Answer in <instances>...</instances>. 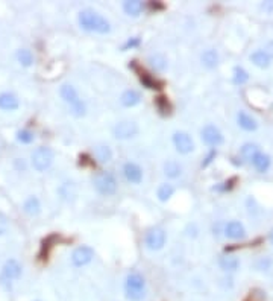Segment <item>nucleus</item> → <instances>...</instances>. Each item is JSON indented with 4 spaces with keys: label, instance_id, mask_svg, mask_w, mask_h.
I'll use <instances>...</instances> for the list:
<instances>
[{
    "label": "nucleus",
    "instance_id": "obj_1",
    "mask_svg": "<svg viewBox=\"0 0 273 301\" xmlns=\"http://www.w3.org/2000/svg\"><path fill=\"white\" fill-rule=\"evenodd\" d=\"M79 24L82 29L90 30V32H97V33H108L111 30V23L99 12L93 9H84L79 12Z\"/></svg>",
    "mask_w": 273,
    "mask_h": 301
},
{
    "label": "nucleus",
    "instance_id": "obj_2",
    "mask_svg": "<svg viewBox=\"0 0 273 301\" xmlns=\"http://www.w3.org/2000/svg\"><path fill=\"white\" fill-rule=\"evenodd\" d=\"M125 294L129 301H141L146 295L144 277L138 273L129 274L125 282Z\"/></svg>",
    "mask_w": 273,
    "mask_h": 301
},
{
    "label": "nucleus",
    "instance_id": "obj_3",
    "mask_svg": "<svg viewBox=\"0 0 273 301\" xmlns=\"http://www.w3.org/2000/svg\"><path fill=\"white\" fill-rule=\"evenodd\" d=\"M59 94L64 99V102L70 105L72 113L75 116L81 117V116L85 114V105H84V102L81 100V97H79V94H78V91H76V88L73 85H68V84L62 85L61 90H59Z\"/></svg>",
    "mask_w": 273,
    "mask_h": 301
},
{
    "label": "nucleus",
    "instance_id": "obj_4",
    "mask_svg": "<svg viewBox=\"0 0 273 301\" xmlns=\"http://www.w3.org/2000/svg\"><path fill=\"white\" fill-rule=\"evenodd\" d=\"M23 274V266L18 260L15 259H9L3 268H2V273H0V285L3 288L9 289L12 286L14 282H17Z\"/></svg>",
    "mask_w": 273,
    "mask_h": 301
},
{
    "label": "nucleus",
    "instance_id": "obj_5",
    "mask_svg": "<svg viewBox=\"0 0 273 301\" xmlns=\"http://www.w3.org/2000/svg\"><path fill=\"white\" fill-rule=\"evenodd\" d=\"M53 151L50 148H46V146H41V148H37L35 151L32 152V166L33 169L38 171V172H44L46 169L52 166L53 163Z\"/></svg>",
    "mask_w": 273,
    "mask_h": 301
},
{
    "label": "nucleus",
    "instance_id": "obj_6",
    "mask_svg": "<svg viewBox=\"0 0 273 301\" xmlns=\"http://www.w3.org/2000/svg\"><path fill=\"white\" fill-rule=\"evenodd\" d=\"M93 183H94L96 190L100 195L110 196V195H114L116 190H117V181H116V178L110 172H100V174H97L94 177Z\"/></svg>",
    "mask_w": 273,
    "mask_h": 301
},
{
    "label": "nucleus",
    "instance_id": "obj_7",
    "mask_svg": "<svg viewBox=\"0 0 273 301\" xmlns=\"http://www.w3.org/2000/svg\"><path fill=\"white\" fill-rule=\"evenodd\" d=\"M140 128L135 122L132 120H123L120 123H117L113 129V134L116 139H120V140H128V139H132L135 137L136 134H138Z\"/></svg>",
    "mask_w": 273,
    "mask_h": 301
},
{
    "label": "nucleus",
    "instance_id": "obj_8",
    "mask_svg": "<svg viewBox=\"0 0 273 301\" xmlns=\"http://www.w3.org/2000/svg\"><path fill=\"white\" fill-rule=\"evenodd\" d=\"M144 242L149 250H161L165 244V231L162 228H150L146 234Z\"/></svg>",
    "mask_w": 273,
    "mask_h": 301
},
{
    "label": "nucleus",
    "instance_id": "obj_9",
    "mask_svg": "<svg viewBox=\"0 0 273 301\" xmlns=\"http://www.w3.org/2000/svg\"><path fill=\"white\" fill-rule=\"evenodd\" d=\"M202 140L210 146H219L223 143V134L214 125H207L202 129Z\"/></svg>",
    "mask_w": 273,
    "mask_h": 301
},
{
    "label": "nucleus",
    "instance_id": "obj_10",
    "mask_svg": "<svg viewBox=\"0 0 273 301\" xmlns=\"http://www.w3.org/2000/svg\"><path fill=\"white\" fill-rule=\"evenodd\" d=\"M173 145H175V148H176V151H178L179 154H190V152L194 149V142H193V139L188 136L187 132H182V131L175 132V136H173Z\"/></svg>",
    "mask_w": 273,
    "mask_h": 301
},
{
    "label": "nucleus",
    "instance_id": "obj_11",
    "mask_svg": "<svg viewBox=\"0 0 273 301\" xmlns=\"http://www.w3.org/2000/svg\"><path fill=\"white\" fill-rule=\"evenodd\" d=\"M93 257H94V251L90 247H79L72 254V263L78 268L85 266L93 260Z\"/></svg>",
    "mask_w": 273,
    "mask_h": 301
},
{
    "label": "nucleus",
    "instance_id": "obj_12",
    "mask_svg": "<svg viewBox=\"0 0 273 301\" xmlns=\"http://www.w3.org/2000/svg\"><path fill=\"white\" fill-rule=\"evenodd\" d=\"M123 172H125V177L129 183L132 184H140L141 180H143V171L138 164L135 163H126L125 167H123Z\"/></svg>",
    "mask_w": 273,
    "mask_h": 301
},
{
    "label": "nucleus",
    "instance_id": "obj_13",
    "mask_svg": "<svg viewBox=\"0 0 273 301\" xmlns=\"http://www.w3.org/2000/svg\"><path fill=\"white\" fill-rule=\"evenodd\" d=\"M225 234L229 239L238 241V239H243L246 236V230H245L243 224H240L238 221H231L225 227Z\"/></svg>",
    "mask_w": 273,
    "mask_h": 301
},
{
    "label": "nucleus",
    "instance_id": "obj_14",
    "mask_svg": "<svg viewBox=\"0 0 273 301\" xmlns=\"http://www.w3.org/2000/svg\"><path fill=\"white\" fill-rule=\"evenodd\" d=\"M20 107L18 97L12 93H2L0 94V110L5 111H15Z\"/></svg>",
    "mask_w": 273,
    "mask_h": 301
},
{
    "label": "nucleus",
    "instance_id": "obj_15",
    "mask_svg": "<svg viewBox=\"0 0 273 301\" xmlns=\"http://www.w3.org/2000/svg\"><path fill=\"white\" fill-rule=\"evenodd\" d=\"M252 163H254L255 169H257L258 172L264 174V172L269 171V167H270V164H272V158H270V155H267V154H264V152H258V154L252 158Z\"/></svg>",
    "mask_w": 273,
    "mask_h": 301
},
{
    "label": "nucleus",
    "instance_id": "obj_16",
    "mask_svg": "<svg viewBox=\"0 0 273 301\" xmlns=\"http://www.w3.org/2000/svg\"><path fill=\"white\" fill-rule=\"evenodd\" d=\"M237 122H238V125H240L243 129H246V131H255L257 126H258L257 120L251 114H248L245 111H240V113L237 114Z\"/></svg>",
    "mask_w": 273,
    "mask_h": 301
},
{
    "label": "nucleus",
    "instance_id": "obj_17",
    "mask_svg": "<svg viewBox=\"0 0 273 301\" xmlns=\"http://www.w3.org/2000/svg\"><path fill=\"white\" fill-rule=\"evenodd\" d=\"M219 265L223 271H235L240 266V260L232 254H225L219 259Z\"/></svg>",
    "mask_w": 273,
    "mask_h": 301
},
{
    "label": "nucleus",
    "instance_id": "obj_18",
    "mask_svg": "<svg viewBox=\"0 0 273 301\" xmlns=\"http://www.w3.org/2000/svg\"><path fill=\"white\" fill-rule=\"evenodd\" d=\"M140 100H141V96L138 91H135V90H126L120 97V102L125 107H134L136 104H140Z\"/></svg>",
    "mask_w": 273,
    "mask_h": 301
},
{
    "label": "nucleus",
    "instance_id": "obj_19",
    "mask_svg": "<svg viewBox=\"0 0 273 301\" xmlns=\"http://www.w3.org/2000/svg\"><path fill=\"white\" fill-rule=\"evenodd\" d=\"M123 9L128 15L136 17V15H140L141 11L144 9V3L140 2V0H128V2L123 3Z\"/></svg>",
    "mask_w": 273,
    "mask_h": 301
},
{
    "label": "nucleus",
    "instance_id": "obj_20",
    "mask_svg": "<svg viewBox=\"0 0 273 301\" xmlns=\"http://www.w3.org/2000/svg\"><path fill=\"white\" fill-rule=\"evenodd\" d=\"M270 56L264 52V50H255L252 55H251V61L260 67V69H267V67L270 65Z\"/></svg>",
    "mask_w": 273,
    "mask_h": 301
},
{
    "label": "nucleus",
    "instance_id": "obj_21",
    "mask_svg": "<svg viewBox=\"0 0 273 301\" xmlns=\"http://www.w3.org/2000/svg\"><path fill=\"white\" fill-rule=\"evenodd\" d=\"M23 210H24L27 215H30V216H33V215H38V213H40V210H41V206H40V201H38V198H35V196H29V198L24 201V204H23Z\"/></svg>",
    "mask_w": 273,
    "mask_h": 301
},
{
    "label": "nucleus",
    "instance_id": "obj_22",
    "mask_svg": "<svg viewBox=\"0 0 273 301\" xmlns=\"http://www.w3.org/2000/svg\"><path fill=\"white\" fill-rule=\"evenodd\" d=\"M164 174L168 177V178H178L181 174H182V167L179 163L170 160L164 164Z\"/></svg>",
    "mask_w": 273,
    "mask_h": 301
},
{
    "label": "nucleus",
    "instance_id": "obj_23",
    "mask_svg": "<svg viewBox=\"0 0 273 301\" xmlns=\"http://www.w3.org/2000/svg\"><path fill=\"white\" fill-rule=\"evenodd\" d=\"M202 62L203 65H207L208 69H213V67H216L219 64V55L214 49H208L205 50L202 53Z\"/></svg>",
    "mask_w": 273,
    "mask_h": 301
},
{
    "label": "nucleus",
    "instance_id": "obj_24",
    "mask_svg": "<svg viewBox=\"0 0 273 301\" xmlns=\"http://www.w3.org/2000/svg\"><path fill=\"white\" fill-rule=\"evenodd\" d=\"M173 193H175V187L172 184H161L158 187V192H156L158 199L162 201V203H165V201H168L170 198H172Z\"/></svg>",
    "mask_w": 273,
    "mask_h": 301
},
{
    "label": "nucleus",
    "instance_id": "obj_25",
    "mask_svg": "<svg viewBox=\"0 0 273 301\" xmlns=\"http://www.w3.org/2000/svg\"><path fill=\"white\" fill-rule=\"evenodd\" d=\"M149 62H150V65L153 67L156 72H162L165 67H167V61H165V58H164L161 53L152 55V56L149 58Z\"/></svg>",
    "mask_w": 273,
    "mask_h": 301
},
{
    "label": "nucleus",
    "instance_id": "obj_26",
    "mask_svg": "<svg viewBox=\"0 0 273 301\" xmlns=\"http://www.w3.org/2000/svg\"><path fill=\"white\" fill-rule=\"evenodd\" d=\"M17 59H18V62H20L21 65L29 67V65H32V62H33V55H32V52H30L29 49H20V50L17 52Z\"/></svg>",
    "mask_w": 273,
    "mask_h": 301
},
{
    "label": "nucleus",
    "instance_id": "obj_27",
    "mask_svg": "<svg viewBox=\"0 0 273 301\" xmlns=\"http://www.w3.org/2000/svg\"><path fill=\"white\" fill-rule=\"evenodd\" d=\"M260 152V148L255 145V143H246L243 148H242V157L248 161H252V158Z\"/></svg>",
    "mask_w": 273,
    "mask_h": 301
},
{
    "label": "nucleus",
    "instance_id": "obj_28",
    "mask_svg": "<svg viewBox=\"0 0 273 301\" xmlns=\"http://www.w3.org/2000/svg\"><path fill=\"white\" fill-rule=\"evenodd\" d=\"M96 157L102 163H108L113 158V152L108 146H97L96 148Z\"/></svg>",
    "mask_w": 273,
    "mask_h": 301
},
{
    "label": "nucleus",
    "instance_id": "obj_29",
    "mask_svg": "<svg viewBox=\"0 0 273 301\" xmlns=\"http://www.w3.org/2000/svg\"><path fill=\"white\" fill-rule=\"evenodd\" d=\"M249 79V73L243 69V67H235L234 69V82L235 84H245Z\"/></svg>",
    "mask_w": 273,
    "mask_h": 301
},
{
    "label": "nucleus",
    "instance_id": "obj_30",
    "mask_svg": "<svg viewBox=\"0 0 273 301\" xmlns=\"http://www.w3.org/2000/svg\"><path fill=\"white\" fill-rule=\"evenodd\" d=\"M141 84H143L146 88H150V90L161 88V87H159V82H158L156 79H153L152 76L146 75V73H143V75H141Z\"/></svg>",
    "mask_w": 273,
    "mask_h": 301
},
{
    "label": "nucleus",
    "instance_id": "obj_31",
    "mask_svg": "<svg viewBox=\"0 0 273 301\" xmlns=\"http://www.w3.org/2000/svg\"><path fill=\"white\" fill-rule=\"evenodd\" d=\"M17 140L21 143H30L33 142V132H30L29 129H21L17 132Z\"/></svg>",
    "mask_w": 273,
    "mask_h": 301
},
{
    "label": "nucleus",
    "instance_id": "obj_32",
    "mask_svg": "<svg viewBox=\"0 0 273 301\" xmlns=\"http://www.w3.org/2000/svg\"><path fill=\"white\" fill-rule=\"evenodd\" d=\"M8 228H9V219L6 218V215L0 212V236H3L8 231Z\"/></svg>",
    "mask_w": 273,
    "mask_h": 301
},
{
    "label": "nucleus",
    "instance_id": "obj_33",
    "mask_svg": "<svg viewBox=\"0 0 273 301\" xmlns=\"http://www.w3.org/2000/svg\"><path fill=\"white\" fill-rule=\"evenodd\" d=\"M270 265H272V260L269 257H264V259L258 260L257 268H258V270H261V271H266V270H269V268H270Z\"/></svg>",
    "mask_w": 273,
    "mask_h": 301
},
{
    "label": "nucleus",
    "instance_id": "obj_34",
    "mask_svg": "<svg viewBox=\"0 0 273 301\" xmlns=\"http://www.w3.org/2000/svg\"><path fill=\"white\" fill-rule=\"evenodd\" d=\"M156 104H158V108H159V111H162V113H168V104H167L165 97H158Z\"/></svg>",
    "mask_w": 273,
    "mask_h": 301
},
{
    "label": "nucleus",
    "instance_id": "obj_35",
    "mask_svg": "<svg viewBox=\"0 0 273 301\" xmlns=\"http://www.w3.org/2000/svg\"><path fill=\"white\" fill-rule=\"evenodd\" d=\"M216 155H217V151H216V149H211V151H210V154L207 155V158H205V161L202 163V166H203V167H207L208 164H211V163H213V160L216 158Z\"/></svg>",
    "mask_w": 273,
    "mask_h": 301
},
{
    "label": "nucleus",
    "instance_id": "obj_36",
    "mask_svg": "<svg viewBox=\"0 0 273 301\" xmlns=\"http://www.w3.org/2000/svg\"><path fill=\"white\" fill-rule=\"evenodd\" d=\"M264 52L272 58L273 56V41H269L267 44H266V49H264Z\"/></svg>",
    "mask_w": 273,
    "mask_h": 301
},
{
    "label": "nucleus",
    "instance_id": "obj_37",
    "mask_svg": "<svg viewBox=\"0 0 273 301\" xmlns=\"http://www.w3.org/2000/svg\"><path fill=\"white\" fill-rule=\"evenodd\" d=\"M138 44H140V40H138V38H134V40H129V41L126 43L125 49H128V47H135V46H138Z\"/></svg>",
    "mask_w": 273,
    "mask_h": 301
},
{
    "label": "nucleus",
    "instance_id": "obj_38",
    "mask_svg": "<svg viewBox=\"0 0 273 301\" xmlns=\"http://www.w3.org/2000/svg\"><path fill=\"white\" fill-rule=\"evenodd\" d=\"M270 242H272V244H273V230H272V231H270Z\"/></svg>",
    "mask_w": 273,
    "mask_h": 301
}]
</instances>
